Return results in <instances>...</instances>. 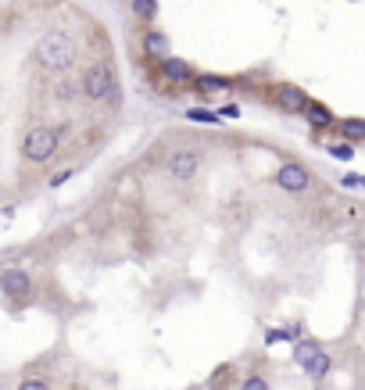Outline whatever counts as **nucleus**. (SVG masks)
Instances as JSON below:
<instances>
[{
    "label": "nucleus",
    "mask_w": 365,
    "mask_h": 390,
    "mask_svg": "<svg viewBox=\"0 0 365 390\" xmlns=\"http://www.w3.org/2000/svg\"><path fill=\"white\" fill-rule=\"evenodd\" d=\"M76 58H79V47H76V40H72L68 32H61V29H50V32H43V36L36 40V61H40L43 69H50V72L72 69Z\"/></svg>",
    "instance_id": "nucleus-1"
},
{
    "label": "nucleus",
    "mask_w": 365,
    "mask_h": 390,
    "mask_svg": "<svg viewBox=\"0 0 365 390\" xmlns=\"http://www.w3.org/2000/svg\"><path fill=\"white\" fill-rule=\"evenodd\" d=\"M22 154L32 161V165H43L58 154V133L50 126H32L25 133V143H22Z\"/></svg>",
    "instance_id": "nucleus-2"
},
{
    "label": "nucleus",
    "mask_w": 365,
    "mask_h": 390,
    "mask_svg": "<svg viewBox=\"0 0 365 390\" xmlns=\"http://www.w3.org/2000/svg\"><path fill=\"white\" fill-rule=\"evenodd\" d=\"M294 362H297L311 379H323V376L330 372V365H333V358L323 351L319 341H297V344H294Z\"/></svg>",
    "instance_id": "nucleus-3"
},
{
    "label": "nucleus",
    "mask_w": 365,
    "mask_h": 390,
    "mask_svg": "<svg viewBox=\"0 0 365 390\" xmlns=\"http://www.w3.org/2000/svg\"><path fill=\"white\" fill-rule=\"evenodd\" d=\"M0 290H4V297H8V301H15V305L29 301V294H32V280H29V272H25L22 265H8L4 272H0Z\"/></svg>",
    "instance_id": "nucleus-4"
},
{
    "label": "nucleus",
    "mask_w": 365,
    "mask_h": 390,
    "mask_svg": "<svg viewBox=\"0 0 365 390\" xmlns=\"http://www.w3.org/2000/svg\"><path fill=\"white\" fill-rule=\"evenodd\" d=\"M273 183L280 190H287V194H304L311 187V172L304 169V165H297V161H287V165H280V169H276Z\"/></svg>",
    "instance_id": "nucleus-5"
},
{
    "label": "nucleus",
    "mask_w": 365,
    "mask_h": 390,
    "mask_svg": "<svg viewBox=\"0 0 365 390\" xmlns=\"http://www.w3.org/2000/svg\"><path fill=\"white\" fill-rule=\"evenodd\" d=\"M83 90H86L90 100H104V97H108L112 93V65L108 61L90 65L86 76H83Z\"/></svg>",
    "instance_id": "nucleus-6"
},
{
    "label": "nucleus",
    "mask_w": 365,
    "mask_h": 390,
    "mask_svg": "<svg viewBox=\"0 0 365 390\" xmlns=\"http://www.w3.org/2000/svg\"><path fill=\"white\" fill-rule=\"evenodd\" d=\"M169 172H172L179 183H190V179L201 172V150H193V147H179V150H172V158H169Z\"/></svg>",
    "instance_id": "nucleus-7"
},
{
    "label": "nucleus",
    "mask_w": 365,
    "mask_h": 390,
    "mask_svg": "<svg viewBox=\"0 0 365 390\" xmlns=\"http://www.w3.org/2000/svg\"><path fill=\"white\" fill-rule=\"evenodd\" d=\"M276 104H280V111H287V115H301L304 111V104H308V93L301 90V86H290V83H283V86H276Z\"/></svg>",
    "instance_id": "nucleus-8"
},
{
    "label": "nucleus",
    "mask_w": 365,
    "mask_h": 390,
    "mask_svg": "<svg viewBox=\"0 0 365 390\" xmlns=\"http://www.w3.org/2000/svg\"><path fill=\"white\" fill-rule=\"evenodd\" d=\"M162 76H165V83H193L197 72L183 58H172V54H169V58L162 61Z\"/></svg>",
    "instance_id": "nucleus-9"
},
{
    "label": "nucleus",
    "mask_w": 365,
    "mask_h": 390,
    "mask_svg": "<svg viewBox=\"0 0 365 390\" xmlns=\"http://www.w3.org/2000/svg\"><path fill=\"white\" fill-rule=\"evenodd\" d=\"M143 54H147V58H154V61H165L169 58V36L158 32V29L143 32Z\"/></svg>",
    "instance_id": "nucleus-10"
},
{
    "label": "nucleus",
    "mask_w": 365,
    "mask_h": 390,
    "mask_svg": "<svg viewBox=\"0 0 365 390\" xmlns=\"http://www.w3.org/2000/svg\"><path fill=\"white\" fill-rule=\"evenodd\" d=\"M301 115L308 119V126H316V129H330V126H337V122H333V115H330V107H326V104H319V100H308Z\"/></svg>",
    "instance_id": "nucleus-11"
},
{
    "label": "nucleus",
    "mask_w": 365,
    "mask_h": 390,
    "mask_svg": "<svg viewBox=\"0 0 365 390\" xmlns=\"http://www.w3.org/2000/svg\"><path fill=\"white\" fill-rule=\"evenodd\" d=\"M337 129L344 133V140H347L351 147L365 140V122H361V119H344V122H337Z\"/></svg>",
    "instance_id": "nucleus-12"
},
{
    "label": "nucleus",
    "mask_w": 365,
    "mask_h": 390,
    "mask_svg": "<svg viewBox=\"0 0 365 390\" xmlns=\"http://www.w3.org/2000/svg\"><path fill=\"white\" fill-rule=\"evenodd\" d=\"M193 83H197L201 93H226L229 90V83L219 79V76H193Z\"/></svg>",
    "instance_id": "nucleus-13"
},
{
    "label": "nucleus",
    "mask_w": 365,
    "mask_h": 390,
    "mask_svg": "<svg viewBox=\"0 0 365 390\" xmlns=\"http://www.w3.org/2000/svg\"><path fill=\"white\" fill-rule=\"evenodd\" d=\"M133 15L140 22H150L154 15H158V0H133Z\"/></svg>",
    "instance_id": "nucleus-14"
},
{
    "label": "nucleus",
    "mask_w": 365,
    "mask_h": 390,
    "mask_svg": "<svg viewBox=\"0 0 365 390\" xmlns=\"http://www.w3.org/2000/svg\"><path fill=\"white\" fill-rule=\"evenodd\" d=\"M229 379H233V369L222 365L219 372H212V379H208V390H229V386H233Z\"/></svg>",
    "instance_id": "nucleus-15"
},
{
    "label": "nucleus",
    "mask_w": 365,
    "mask_h": 390,
    "mask_svg": "<svg viewBox=\"0 0 365 390\" xmlns=\"http://www.w3.org/2000/svg\"><path fill=\"white\" fill-rule=\"evenodd\" d=\"M186 119H190V122H208V126H215V122H219L215 111H204V107H190V111H186Z\"/></svg>",
    "instance_id": "nucleus-16"
},
{
    "label": "nucleus",
    "mask_w": 365,
    "mask_h": 390,
    "mask_svg": "<svg viewBox=\"0 0 365 390\" xmlns=\"http://www.w3.org/2000/svg\"><path fill=\"white\" fill-rule=\"evenodd\" d=\"M240 390H269V379L265 376H247V379H240Z\"/></svg>",
    "instance_id": "nucleus-17"
},
{
    "label": "nucleus",
    "mask_w": 365,
    "mask_h": 390,
    "mask_svg": "<svg viewBox=\"0 0 365 390\" xmlns=\"http://www.w3.org/2000/svg\"><path fill=\"white\" fill-rule=\"evenodd\" d=\"M18 390H50V379L32 376V379H22V383H18Z\"/></svg>",
    "instance_id": "nucleus-18"
},
{
    "label": "nucleus",
    "mask_w": 365,
    "mask_h": 390,
    "mask_svg": "<svg viewBox=\"0 0 365 390\" xmlns=\"http://www.w3.org/2000/svg\"><path fill=\"white\" fill-rule=\"evenodd\" d=\"M330 154H333V158H340V161H347V158H354V147H351V143H333V147H330Z\"/></svg>",
    "instance_id": "nucleus-19"
},
{
    "label": "nucleus",
    "mask_w": 365,
    "mask_h": 390,
    "mask_svg": "<svg viewBox=\"0 0 365 390\" xmlns=\"http://www.w3.org/2000/svg\"><path fill=\"white\" fill-rule=\"evenodd\" d=\"M340 183H344V190H358V187H361V183H365V179H361V176H354V172H351V176H344V179H340Z\"/></svg>",
    "instance_id": "nucleus-20"
}]
</instances>
